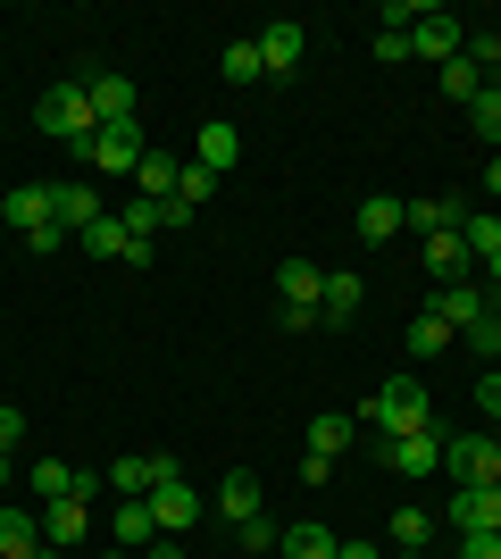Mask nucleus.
Wrapping results in <instances>:
<instances>
[{
  "mask_svg": "<svg viewBox=\"0 0 501 559\" xmlns=\"http://www.w3.org/2000/svg\"><path fill=\"white\" fill-rule=\"evenodd\" d=\"M485 293H493V301H501V259H485Z\"/></svg>",
  "mask_w": 501,
  "mask_h": 559,
  "instance_id": "obj_43",
  "label": "nucleus"
},
{
  "mask_svg": "<svg viewBox=\"0 0 501 559\" xmlns=\"http://www.w3.org/2000/svg\"><path fill=\"white\" fill-rule=\"evenodd\" d=\"M0 559H43V518L34 510H0Z\"/></svg>",
  "mask_w": 501,
  "mask_h": 559,
  "instance_id": "obj_17",
  "label": "nucleus"
},
{
  "mask_svg": "<svg viewBox=\"0 0 501 559\" xmlns=\"http://www.w3.org/2000/svg\"><path fill=\"white\" fill-rule=\"evenodd\" d=\"M452 535H501V485H460L452 492Z\"/></svg>",
  "mask_w": 501,
  "mask_h": 559,
  "instance_id": "obj_9",
  "label": "nucleus"
},
{
  "mask_svg": "<svg viewBox=\"0 0 501 559\" xmlns=\"http://www.w3.org/2000/svg\"><path fill=\"white\" fill-rule=\"evenodd\" d=\"M351 234L359 242H393V234H402V201H393V192H368L359 217H351Z\"/></svg>",
  "mask_w": 501,
  "mask_h": 559,
  "instance_id": "obj_16",
  "label": "nucleus"
},
{
  "mask_svg": "<svg viewBox=\"0 0 501 559\" xmlns=\"http://www.w3.org/2000/svg\"><path fill=\"white\" fill-rule=\"evenodd\" d=\"M301 50H310V25H260V59H267V75H293L301 68Z\"/></svg>",
  "mask_w": 501,
  "mask_h": 559,
  "instance_id": "obj_12",
  "label": "nucleus"
},
{
  "mask_svg": "<svg viewBox=\"0 0 501 559\" xmlns=\"http://www.w3.org/2000/svg\"><path fill=\"white\" fill-rule=\"evenodd\" d=\"M427 276L434 284H477V259H468L460 234H427Z\"/></svg>",
  "mask_w": 501,
  "mask_h": 559,
  "instance_id": "obj_13",
  "label": "nucleus"
},
{
  "mask_svg": "<svg viewBox=\"0 0 501 559\" xmlns=\"http://www.w3.org/2000/svg\"><path fill=\"white\" fill-rule=\"evenodd\" d=\"M359 426H377L384 443H393V435H418V426H434L427 384H418V376H384L377 393H368V409H359Z\"/></svg>",
  "mask_w": 501,
  "mask_h": 559,
  "instance_id": "obj_1",
  "label": "nucleus"
},
{
  "mask_svg": "<svg viewBox=\"0 0 501 559\" xmlns=\"http://www.w3.org/2000/svg\"><path fill=\"white\" fill-rule=\"evenodd\" d=\"M460 343L485 350V359H501V301H493V293H485V318H477V326H460Z\"/></svg>",
  "mask_w": 501,
  "mask_h": 559,
  "instance_id": "obj_30",
  "label": "nucleus"
},
{
  "mask_svg": "<svg viewBox=\"0 0 501 559\" xmlns=\"http://www.w3.org/2000/svg\"><path fill=\"white\" fill-rule=\"evenodd\" d=\"M359 301H368V284H359L351 267H334V276H326V293H318V318H326V326H351V318H359Z\"/></svg>",
  "mask_w": 501,
  "mask_h": 559,
  "instance_id": "obj_14",
  "label": "nucleus"
},
{
  "mask_svg": "<svg viewBox=\"0 0 501 559\" xmlns=\"http://www.w3.org/2000/svg\"><path fill=\"white\" fill-rule=\"evenodd\" d=\"M143 501H151V518H159V535H192V526H201V510H210V501L184 485V467H176V460L159 467V485H151Z\"/></svg>",
  "mask_w": 501,
  "mask_h": 559,
  "instance_id": "obj_4",
  "label": "nucleus"
},
{
  "mask_svg": "<svg viewBox=\"0 0 501 559\" xmlns=\"http://www.w3.org/2000/svg\"><path fill=\"white\" fill-rule=\"evenodd\" d=\"M84 535H93V501H43V551H84Z\"/></svg>",
  "mask_w": 501,
  "mask_h": 559,
  "instance_id": "obj_8",
  "label": "nucleus"
},
{
  "mask_svg": "<svg viewBox=\"0 0 501 559\" xmlns=\"http://www.w3.org/2000/svg\"><path fill=\"white\" fill-rule=\"evenodd\" d=\"M477 409L493 418V435H501V368H485V384H477Z\"/></svg>",
  "mask_w": 501,
  "mask_h": 559,
  "instance_id": "obj_36",
  "label": "nucleus"
},
{
  "mask_svg": "<svg viewBox=\"0 0 501 559\" xmlns=\"http://www.w3.org/2000/svg\"><path fill=\"white\" fill-rule=\"evenodd\" d=\"M460 242H468V259H477V267H485V259H501V217H493V210L460 217Z\"/></svg>",
  "mask_w": 501,
  "mask_h": 559,
  "instance_id": "obj_27",
  "label": "nucleus"
},
{
  "mask_svg": "<svg viewBox=\"0 0 501 559\" xmlns=\"http://www.w3.org/2000/svg\"><path fill=\"white\" fill-rule=\"evenodd\" d=\"M452 350V326L443 318H409V359H443Z\"/></svg>",
  "mask_w": 501,
  "mask_h": 559,
  "instance_id": "obj_31",
  "label": "nucleus"
},
{
  "mask_svg": "<svg viewBox=\"0 0 501 559\" xmlns=\"http://www.w3.org/2000/svg\"><path fill=\"white\" fill-rule=\"evenodd\" d=\"M25 492H43V501H75V467L68 460H34V467H25Z\"/></svg>",
  "mask_w": 501,
  "mask_h": 559,
  "instance_id": "obj_25",
  "label": "nucleus"
},
{
  "mask_svg": "<svg viewBox=\"0 0 501 559\" xmlns=\"http://www.w3.org/2000/svg\"><path fill=\"white\" fill-rule=\"evenodd\" d=\"M217 518H235V526L260 518V476H251V467H235V476L217 485Z\"/></svg>",
  "mask_w": 501,
  "mask_h": 559,
  "instance_id": "obj_20",
  "label": "nucleus"
},
{
  "mask_svg": "<svg viewBox=\"0 0 501 559\" xmlns=\"http://www.w3.org/2000/svg\"><path fill=\"white\" fill-rule=\"evenodd\" d=\"M443 93H452V100H460V109H468V100H477V93H485V68H477V59H468V50H460L452 68H443Z\"/></svg>",
  "mask_w": 501,
  "mask_h": 559,
  "instance_id": "obj_32",
  "label": "nucleus"
},
{
  "mask_svg": "<svg viewBox=\"0 0 501 559\" xmlns=\"http://www.w3.org/2000/svg\"><path fill=\"white\" fill-rule=\"evenodd\" d=\"M343 551V535H326V526H285V543H276V559H334Z\"/></svg>",
  "mask_w": 501,
  "mask_h": 559,
  "instance_id": "obj_24",
  "label": "nucleus"
},
{
  "mask_svg": "<svg viewBox=\"0 0 501 559\" xmlns=\"http://www.w3.org/2000/svg\"><path fill=\"white\" fill-rule=\"evenodd\" d=\"M377 59H384V68H402V59H409V34H384V25H377Z\"/></svg>",
  "mask_w": 501,
  "mask_h": 559,
  "instance_id": "obj_38",
  "label": "nucleus"
},
{
  "mask_svg": "<svg viewBox=\"0 0 501 559\" xmlns=\"http://www.w3.org/2000/svg\"><path fill=\"white\" fill-rule=\"evenodd\" d=\"M0 217H9V226H50V185H9V201H0Z\"/></svg>",
  "mask_w": 501,
  "mask_h": 559,
  "instance_id": "obj_21",
  "label": "nucleus"
},
{
  "mask_svg": "<svg viewBox=\"0 0 501 559\" xmlns=\"http://www.w3.org/2000/svg\"><path fill=\"white\" fill-rule=\"evenodd\" d=\"M34 126H43L50 142H68L75 159H84V142L100 134V117H93V93H84V84H59V93H43V109H34Z\"/></svg>",
  "mask_w": 501,
  "mask_h": 559,
  "instance_id": "obj_2",
  "label": "nucleus"
},
{
  "mask_svg": "<svg viewBox=\"0 0 501 559\" xmlns=\"http://www.w3.org/2000/svg\"><path fill=\"white\" fill-rule=\"evenodd\" d=\"M143 159H151V142H143L134 117H126V126H100V134L84 142V167H93V176H134Z\"/></svg>",
  "mask_w": 501,
  "mask_h": 559,
  "instance_id": "obj_5",
  "label": "nucleus"
},
{
  "mask_svg": "<svg viewBox=\"0 0 501 559\" xmlns=\"http://www.w3.org/2000/svg\"><path fill=\"white\" fill-rule=\"evenodd\" d=\"M443 476L452 485H501V435H443Z\"/></svg>",
  "mask_w": 501,
  "mask_h": 559,
  "instance_id": "obj_3",
  "label": "nucleus"
},
{
  "mask_svg": "<svg viewBox=\"0 0 501 559\" xmlns=\"http://www.w3.org/2000/svg\"><path fill=\"white\" fill-rule=\"evenodd\" d=\"M326 476H334V460H326V451H301V485L318 492V485H326Z\"/></svg>",
  "mask_w": 501,
  "mask_h": 559,
  "instance_id": "obj_39",
  "label": "nucleus"
},
{
  "mask_svg": "<svg viewBox=\"0 0 501 559\" xmlns=\"http://www.w3.org/2000/svg\"><path fill=\"white\" fill-rule=\"evenodd\" d=\"M151 543H159V518H151V501H118V551L143 559Z\"/></svg>",
  "mask_w": 501,
  "mask_h": 559,
  "instance_id": "obj_22",
  "label": "nucleus"
},
{
  "mask_svg": "<svg viewBox=\"0 0 501 559\" xmlns=\"http://www.w3.org/2000/svg\"><path fill=\"white\" fill-rule=\"evenodd\" d=\"M351 443H359V418H343V409H326V418L310 426V451H326V460H343Z\"/></svg>",
  "mask_w": 501,
  "mask_h": 559,
  "instance_id": "obj_26",
  "label": "nucleus"
},
{
  "mask_svg": "<svg viewBox=\"0 0 501 559\" xmlns=\"http://www.w3.org/2000/svg\"><path fill=\"white\" fill-rule=\"evenodd\" d=\"M75 242H84L93 259H126V217H118V210H109V217H93V226L75 234Z\"/></svg>",
  "mask_w": 501,
  "mask_h": 559,
  "instance_id": "obj_28",
  "label": "nucleus"
},
{
  "mask_svg": "<svg viewBox=\"0 0 501 559\" xmlns=\"http://www.w3.org/2000/svg\"><path fill=\"white\" fill-rule=\"evenodd\" d=\"M217 75H226V84H260V75H267L260 43H226V59H217Z\"/></svg>",
  "mask_w": 501,
  "mask_h": 559,
  "instance_id": "obj_29",
  "label": "nucleus"
},
{
  "mask_svg": "<svg viewBox=\"0 0 501 559\" xmlns=\"http://www.w3.org/2000/svg\"><path fill=\"white\" fill-rule=\"evenodd\" d=\"M427 318H443V326H477L485 318V284H434V301H427Z\"/></svg>",
  "mask_w": 501,
  "mask_h": 559,
  "instance_id": "obj_11",
  "label": "nucleus"
},
{
  "mask_svg": "<svg viewBox=\"0 0 501 559\" xmlns=\"http://www.w3.org/2000/svg\"><path fill=\"white\" fill-rule=\"evenodd\" d=\"M84 93H93V117H100V126H126V117H134V100H143L126 75H93Z\"/></svg>",
  "mask_w": 501,
  "mask_h": 559,
  "instance_id": "obj_18",
  "label": "nucleus"
},
{
  "mask_svg": "<svg viewBox=\"0 0 501 559\" xmlns=\"http://www.w3.org/2000/svg\"><path fill=\"white\" fill-rule=\"evenodd\" d=\"M235 159H242V134L226 126V117H210V126H201V142H192V167H210V176H226Z\"/></svg>",
  "mask_w": 501,
  "mask_h": 559,
  "instance_id": "obj_15",
  "label": "nucleus"
},
{
  "mask_svg": "<svg viewBox=\"0 0 501 559\" xmlns=\"http://www.w3.org/2000/svg\"><path fill=\"white\" fill-rule=\"evenodd\" d=\"M0 485H17V467H9V451H0Z\"/></svg>",
  "mask_w": 501,
  "mask_h": 559,
  "instance_id": "obj_44",
  "label": "nucleus"
},
{
  "mask_svg": "<svg viewBox=\"0 0 501 559\" xmlns=\"http://www.w3.org/2000/svg\"><path fill=\"white\" fill-rule=\"evenodd\" d=\"M334 559H384V551H377V543H343Z\"/></svg>",
  "mask_w": 501,
  "mask_h": 559,
  "instance_id": "obj_42",
  "label": "nucleus"
},
{
  "mask_svg": "<svg viewBox=\"0 0 501 559\" xmlns=\"http://www.w3.org/2000/svg\"><path fill=\"white\" fill-rule=\"evenodd\" d=\"M210 192H217V176H210V167H192V159H184V176H176V201H184V210H201Z\"/></svg>",
  "mask_w": 501,
  "mask_h": 559,
  "instance_id": "obj_35",
  "label": "nucleus"
},
{
  "mask_svg": "<svg viewBox=\"0 0 501 559\" xmlns=\"http://www.w3.org/2000/svg\"><path fill=\"white\" fill-rule=\"evenodd\" d=\"M276 293H285V309H318V293H326L318 259H285V267H276Z\"/></svg>",
  "mask_w": 501,
  "mask_h": 559,
  "instance_id": "obj_19",
  "label": "nucleus"
},
{
  "mask_svg": "<svg viewBox=\"0 0 501 559\" xmlns=\"http://www.w3.org/2000/svg\"><path fill=\"white\" fill-rule=\"evenodd\" d=\"M460 43H468V25H460L452 9H427V17L409 25V59H434V68H452Z\"/></svg>",
  "mask_w": 501,
  "mask_h": 559,
  "instance_id": "obj_7",
  "label": "nucleus"
},
{
  "mask_svg": "<svg viewBox=\"0 0 501 559\" xmlns=\"http://www.w3.org/2000/svg\"><path fill=\"white\" fill-rule=\"evenodd\" d=\"M242 543H251V551H276V543H285V526H276V518H251V526H242Z\"/></svg>",
  "mask_w": 501,
  "mask_h": 559,
  "instance_id": "obj_37",
  "label": "nucleus"
},
{
  "mask_svg": "<svg viewBox=\"0 0 501 559\" xmlns=\"http://www.w3.org/2000/svg\"><path fill=\"white\" fill-rule=\"evenodd\" d=\"M384 467H393L402 485H418V476H443V426H418V435H393V443H384Z\"/></svg>",
  "mask_w": 501,
  "mask_h": 559,
  "instance_id": "obj_6",
  "label": "nucleus"
},
{
  "mask_svg": "<svg viewBox=\"0 0 501 559\" xmlns=\"http://www.w3.org/2000/svg\"><path fill=\"white\" fill-rule=\"evenodd\" d=\"M93 217H109V201H100V185H93V176H84V185H50V226L84 234Z\"/></svg>",
  "mask_w": 501,
  "mask_h": 559,
  "instance_id": "obj_10",
  "label": "nucleus"
},
{
  "mask_svg": "<svg viewBox=\"0 0 501 559\" xmlns=\"http://www.w3.org/2000/svg\"><path fill=\"white\" fill-rule=\"evenodd\" d=\"M176 176H184V159H167V151H151V159L134 167V192H143V201H176Z\"/></svg>",
  "mask_w": 501,
  "mask_h": 559,
  "instance_id": "obj_23",
  "label": "nucleus"
},
{
  "mask_svg": "<svg viewBox=\"0 0 501 559\" xmlns=\"http://www.w3.org/2000/svg\"><path fill=\"white\" fill-rule=\"evenodd\" d=\"M460 559H501V535H460Z\"/></svg>",
  "mask_w": 501,
  "mask_h": 559,
  "instance_id": "obj_40",
  "label": "nucleus"
},
{
  "mask_svg": "<svg viewBox=\"0 0 501 559\" xmlns=\"http://www.w3.org/2000/svg\"><path fill=\"white\" fill-rule=\"evenodd\" d=\"M468 126H477V142H493V151H501V93H477V100H468Z\"/></svg>",
  "mask_w": 501,
  "mask_h": 559,
  "instance_id": "obj_34",
  "label": "nucleus"
},
{
  "mask_svg": "<svg viewBox=\"0 0 501 559\" xmlns=\"http://www.w3.org/2000/svg\"><path fill=\"white\" fill-rule=\"evenodd\" d=\"M100 559H134V551H118V543H109V551H100Z\"/></svg>",
  "mask_w": 501,
  "mask_h": 559,
  "instance_id": "obj_45",
  "label": "nucleus"
},
{
  "mask_svg": "<svg viewBox=\"0 0 501 559\" xmlns=\"http://www.w3.org/2000/svg\"><path fill=\"white\" fill-rule=\"evenodd\" d=\"M393 543H402V551H427V543H434V518L427 510H393Z\"/></svg>",
  "mask_w": 501,
  "mask_h": 559,
  "instance_id": "obj_33",
  "label": "nucleus"
},
{
  "mask_svg": "<svg viewBox=\"0 0 501 559\" xmlns=\"http://www.w3.org/2000/svg\"><path fill=\"white\" fill-rule=\"evenodd\" d=\"M25 443V409H0V451H17Z\"/></svg>",
  "mask_w": 501,
  "mask_h": 559,
  "instance_id": "obj_41",
  "label": "nucleus"
}]
</instances>
